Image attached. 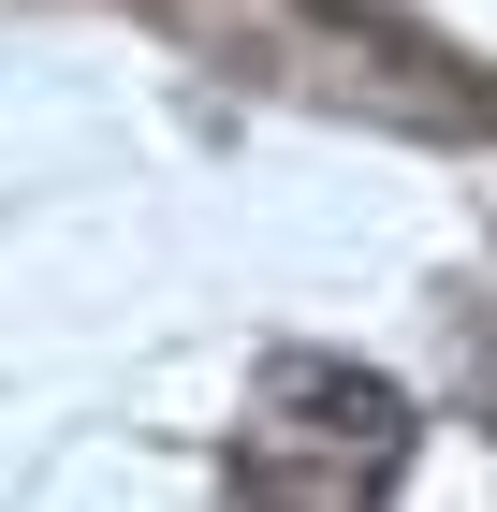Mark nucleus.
Wrapping results in <instances>:
<instances>
[{
	"instance_id": "f257e3e1",
	"label": "nucleus",
	"mask_w": 497,
	"mask_h": 512,
	"mask_svg": "<svg viewBox=\"0 0 497 512\" xmlns=\"http://www.w3.org/2000/svg\"><path fill=\"white\" fill-rule=\"evenodd\" d=\"M410 469V395L366 366L278 352L264 366V439H234V498H381Z\"/></svg>"
}]
</instances>
